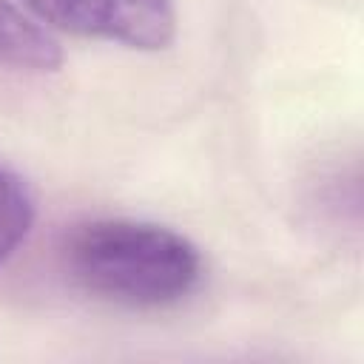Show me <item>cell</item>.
<instances>
[{
    "label": "cell",
    "instance_id": "obj_1",
    "mask_svg": "<svg viewBox=\"0 0 364 364\" xmlns=\"http://www.w3.org/2000/svg\"><path fill=\"white\" fill-rule=\"evenodd\" d=\"M63 262L80 290L131 310L173 307L205 276L202 253L188 236L139 219L77 225L63 245Z\"/></svg>",
    "mask_w": 364,
    "mask_h": 364
},
{
    "label": "cell",
    "instance_id": "obj_2",
    "mask_svg": "<svg viewBox=\"0 0 364 364\" xmlns=\"http://www.w3.org/2000/svg\"><path fill=\"white\" fill-rule=\"evenodd\" d=\"M46 26L134 51H162L176 40L173 0H23Z\"/></svg>",
    "mask_w": 364,
    "mask_h": 364
},
{
    "label": "cell",
    "instance_id": "obj_3",
    "mask_svg": "<svg viewBox=\"0 0 364 364\" xmlns=\"http://www.w3.org/2000/svg\"><path fill=\"white\" fill-rule=\"evenodd\" d=\"M0 63L20 71L48 74L63 65V48L11 0H0Z\"/></svg>",
    "mask_w": 364,
    "mask_h": 364
},
{
    "label": "cell",
    "instance_id": "obj_4",
    "mask_svg": "<svg viewBox=\"0 0 364 364\" xmlns=\"http://www.w3.org/2000/svg\"><path fill=\"white\" fill-rule=\"evenodd\" d=\"M34 225V196L28 185L0 165V264L23 245Z\"/></svg>",
    "mask_w": 364,
    "mask_h": 364
}]
</instances>
